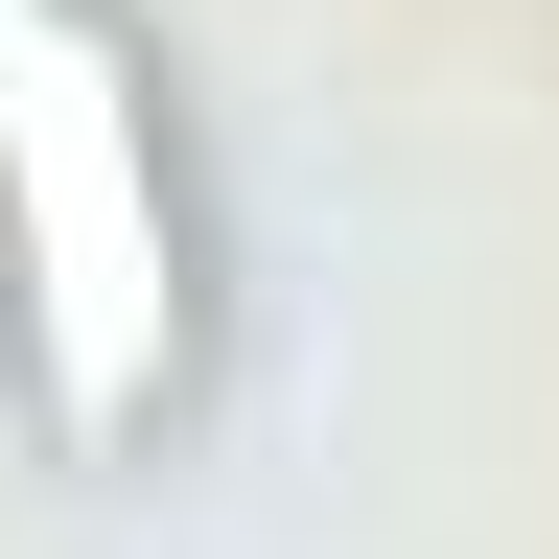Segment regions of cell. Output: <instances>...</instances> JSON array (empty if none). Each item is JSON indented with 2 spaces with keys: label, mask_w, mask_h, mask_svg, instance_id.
Listing matches in <instances>:
<instances>
[{
  "label": "cell",
  "mask_w": 559,
  "mask_h": 559,
  "mask_svg": "<svg viewBox=\"0 0 559 559\" xmlns=\"http://www.w3.org/2000/svg\"><path fill=\"white\" fill-rule=\"evenodd\" d=\"M0 234H24V326H47V419L140 443L187 349V234H164V140L94 0H0Z\"/></svg>",
  "instance_id": "1"
}]
</instances>
